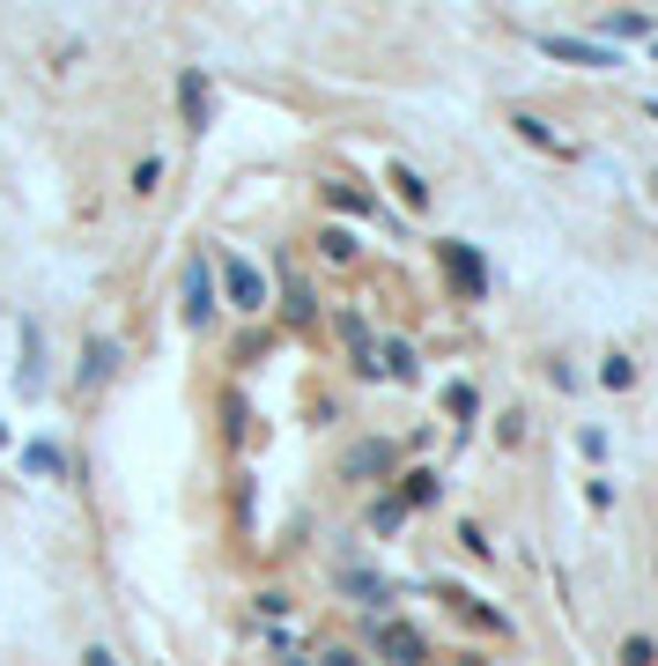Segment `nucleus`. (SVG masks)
<instances>
[{
  "mask_svg": "<svg viewBox=\"0 0 658 666\" xmlns=\"http://www.w3.org/2000/svg\"><path fill=\"white\" fill-rule=\"evenodd\" d=\"M318 245H326V260H348V252H355V237H348V230H326Z\"/></svg>",
  "mask_w": 658,
  "mask_h": 666,
  "instance_id": "nucleus-16",
  "label": "nucleus"
},
{
  "mask_svg": "<svg viewBox=\"0 0 658 666\" xmlns=\"http://www.w3.org/2000/svg\"><path fill=\"white\" fill-rule=\"evenodd\" d=\"M0 444H8V430H0Z\"/></svg>",
  "mask_w": 658,
  "mask_h": 666,
  "instance_id": "nucleus-21",
  "label": "nucleus"
},
{
  "mask_svg": "<svg viewBox=\"0 0 658 666\" xmlns=\"http://www.w3.org/2000/svg\"><path fill=\"white\" fill-rule=\"evenodd\" d=\"M392 186H400V200H407V208H422V200H429V186H422L415 171H392Z\"/></svg>",
  "mask_w": 658,
  "mask_h": 666,
  "instance_id": "nucleus-11",
  "label": "nucleus"
},
{
  "mask_svg": "<svg viewBox=\"0 0 658 666\" xmlns=\"http://www.w3.org/2000/svg\"><path fill=\"white\" fill-rule=\"evenodd\" d=\"M185 319H193V326L215 319V289H208V267H193V282H185Z\"/></svg>",
  "mask_w": 658,
  "mask_h": 666,
  "instance_id": "nucleus-5",
  "label": "nucleus"
},
{
  "mask_svg": "<svg viewBox=\"0 0 658 666\" xmlns=\"http://www.w3.org/2000/svg\"><path fill=\"white\" fill-rule=\"evenodd\" d=\"M400 518H407V504H400V496H385V504H378V511H370V526H378V533H392V526H400Z\"/></svg>",
  "mask_w": 658,
  "mask_h": 666,
  "instance_id": "nucleus-10",
  "label": "nucleus"
},
{
  "mask_svg": "<svg viewBox=\"0 0 658 666\" xmlns=\"http://www.w3.org/2000/svg\"><path fill=\"white\" fill-rule=\"evenodd\" d=\"M437 260H444V274H452V289H459L466 304H481V296H488V267H481V252H474V245H459V237H444V245H437Z\"/></svg>",
  "mask_w": 658,
  "mask_h": 666,
  "instance_id": "nucleus-1",
  "label": "nucleus"
},
{
  "mask_svg": "<svg viewBox=\"0 0 658 666\" xmlns=\"http://www.w3.org/2000/svg\"><path fill=\"white\" fill-rule=\"evenodd\" d=\"M651 659H658L651 637H629V644H622V666H651Z\"/></svg>",
  "mask_w": 658,
  "mask_h": 666,
  "instance_id": "nucleus-15",
  "label": "nucleus"
},
{
  "mask_svg": "<svg viewBox=\"0 0 658 666\" xmlns=\"http://www.w3.org/2000/svg\"><path fill=\"white\" fill-rule=\"evenodd\" d=\"M400 504H437V474H407V489H400Z\"/></svg>",
  "mask_w": 658,
  "mask_h": 666,
  "instance_id": "nucleus-9",
  "label": "nucleus"
},
{
  "mask_svg": "<svg viewBox=\"0 0 658 666\" xmlns=\"http://www.w3.org/2000/svg\"><path fill=\"white\" fill-rule=\"evenodd\" d=\"M378 652H385V666H422L429 659L422 630H407V622H378Z\"/></svg>",
  "mask_w": 658,
  "mask_h": 666,
  "instance_id": "nucleus-2",
  "label": "nucleus"
},
{
  "mask_svg": "<svg viewBox=\"0 0 658 666\" xmlns=\"http://www.w3.org/2000/svg\"><path fill=\"white\" fill-rule=\"evenodd\" d=\"M222 282H230V304H237V311H259V304H267V282H259V267H244V260H230Z\"/></svg>",
  "mask_w": 658,
  "mask_h": 666,
  "instance_id": "nucleus-4",
  "label": "nucleus"
},
{
  "mask_svg": "<svg viewBox=\"0 0 658 666\" xmlns=\"http://www.w3.org/2000/svg\"><path fill=\"white\" fill-rule=\"evenodd\" d=\"M89 666H119V659H112V652H89Z\"/></svg>",
  "mask_w": 658,
  "mask_h": 666,
  "instance_id": "nucleus-20",
  "label": "nucleus"
},
{
  "mask_svg": "<svg viewBox=\"0 0 658 666\" xmlns=\"http://www.w3.org/2000/svg\"><path fill=\"white\" fill-rule=\"evenodd\" d=\"M341 585L355 592L363 607H378V600H385V578H370V570H341Z\"/></svg>",
  "mask_w": 658,
  "mask_h": 666,
  "instance_id": "nucleus-7",
  "label": "nucleus"
},
{
  "mask_svg": "<svg viewBox=\"0 0 658 666\" xmlns=\"http://www.w3.org/2000/svg\"><path fill=\"white\" fill-rule=\"evenodd\" d=\"M540 52H555V60H570V67H614V52L607 45H592V38H540Z\"/></svg>",
  "mask_w": 658,
  "mask_h": 666,
  "instance_id": "nucleus-3",
  "label": "nucleus"
},
{
  "mask_svg": "<svg viewBox=\"0 0 658 666\" xmlns=\"http://www.w3.org/2000/svg\"><path fill=\"white\" fill-rule=\"evenodd\" d=\"M385 370H392V378H415V356H407V348L392 341V348H385Z\"/></svg>",
  "mask_w": 658,
  "mask_h": 666,
  "instance_id": "nucleus-17",
  "label": "nucleus"
},
{
  "mask_svg": "<svg viewBox=\"0 0 658 666\" xmlns=\"http://www.w3.org/2000/svg\"><path fill=\"white\" fill-rule=\"evenodd\" d=\"M326 666H355V659H348V652H326Z\"/></svg>",
  "mask_w": 658,
  "mask_h": 666,
  "instance_id": "nucleus-19",
  "label": "nucleus"
},
{
  "mask_svg": "<svg viewBox=\"0 0 658 666\" xmlns=\"http://www.w3.org/2000/svg\"><path fill=\"white\" fill-rule=\"evenodd\" d=\"M104 370H112V341H89V363H82V378H89V385H97Z\"/></svg>",
  "mask_w": 658,
  "mask_h": 666,
  "instance_id": "nucleus-12",
  "label": "nucleus"
},
{
  "mask_svg": "<svg viewBox=\"0 0 658 666\" xmlns=\"http://www.w3.org/2000/svg\"><path fill=\"white\" fill-rule=\"evenodd\" d=\"M599 30H607V38H644V30H651V23H644V15H607V23H599Z\"/></svg>",
  "mask_w": 658,
  "mask_h": 666,
  "instance_id": "nucleus-13",
  "label": "nucleus"
},
{
  "mask_svg": "<svg viewBox=\"0 0 658 666\" xmlns=\"http://www.w3.org/2000/svg\"><path fill=\"white\" fill-rule=\"evenodd\" d=\"M326 200H333V208H355V215H370V200L355 193V186H326Z\"/></svg>",
  "mask_w": 658,
  "mask_h": 666,
  "instance_id": "nucleus-14",
  "label": "nucleus"
},
{
  "mask_svg": "<svg viewBox=\"0 0 658 666\" xmlns=\"http://www.w3.org/2000/svg\"><path fill=\"white\" fill-rule=\"evenodd\" d=\"M178 89H185V119H193V126H208V82H200V74H185Z\"/></svg>",
  "mask_w": 658,
  "mask_h": 666,
  "instance_id": "nucleus-8",
  "label": "nucleus"
},
{
  "mask_svg": "<svg viewBox=\"0 0 658 666\" xmlns=\"http://www.w3.org/2000/svg\"><path fill=\"white\" fill-rule=\"evenodd\" d=\"M289 319H296V326L311 319V289H304V282H289Z\"/></svg>",
  "mask_w": 658,
  "mask_h": 666,
  "instance_id": "nucleus-18",
  "label": "nucleus"
},
{
  "mask_svg": "<svg viewBox=\"0 0 658 666\" xmlns=\"http://www.w3.org/2000/svg\"><path fill=\"white\" fill-rule=\"evenodd\" d=\"M392 467V444H355L348 452V474H385Z\"/></svg>",
  "mask_w": 658,
  "mask_h": 666,
  "instance_id": "nucleus-6",
  "label": "nucleus"
},
{
  "mask_svg": "<svg viewBox=\"0 0 658 666\" xmlns=\"http://www.w3.org/2000/svg\"><path fill=\"white\" fill-rule=\"evenodd\" d=\"M651 119H658V104H651Z\"/></svg>",
  "mask_w": 658,
  "mask_h": 666,
  "instance_id": "nucleus-22",
  "label": "nucleus"
}]
</instances>
